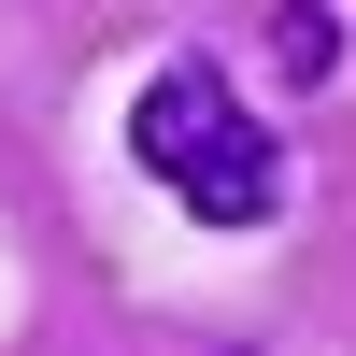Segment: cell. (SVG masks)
<instances>
[{"label": "cell", "instance_id": "2", "mask_svg": "<svg viewBox=\"0 0 356 356\" xmlns=\"http://www.w3.org/2000/svg\"><path fill=\"white\" fill-rule=\"evenodd\" d=\"M271 72L285 86H328L342 72V15H328V0H271Z\"/></svg>", "mask_w": 356, "mask_h": 356}, {"label": "cell", "instance_id": "1", "mask_svg": "<svg viewBox=\"0 0 356 356\" xmlns=\"http://www.w3.org/2000/svg\"><path fill=\"white\" fill-rule=\"evenodd\" d=\"M129 157L157 171L200 228H271V200H285V143H271V114L228 100L214 57H157V72L129 86Z\"/></svg>", "mask_w": 356, "mask_h": 356}]
</instances>
